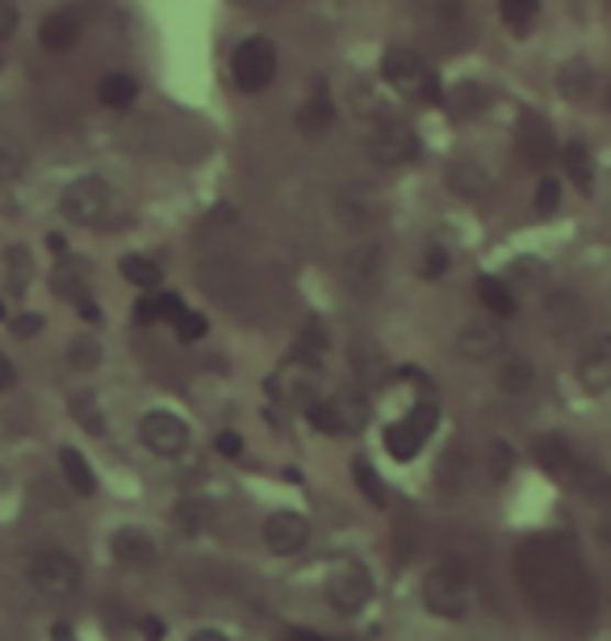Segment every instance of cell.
<instances>
[{"label": "cell", "mask_w": 611, "mask_h": 641, "mask_svg": "<svg viewBox=\"0 0 611 641\" xmlns=\"http://www.w3.org/2000/svg\"><path fill=\"white\" fill-rule=\"evenodd\" d=\"M377 273H381V247L360 244L348 256V281H356V286H373V281H377Z\"/></svg>", "instance_id": "4316f807"}, {"label": "cell", "mask_w": 611, "mask_h": 641, "mask_svg": "<svg viewBox=\"0 0 611 641\" xmlns=\"http://www.w3.org/2000/svg\"><path fill=\"white\" fill-rule=\"evenodd\" d=\"M173 328H176V335H180L185 344H197L201 335L210 332V323H205V314H197V310H185V314L176 319Z\"/></svg>", "instance_id": "74e56055"}, {"label": "cell", "mask_w": 611, "mask_h": 641, "mask_svg": "<svg viewBox=\"0 0 611 641\" xmlns=\"http://www.w3.org/2000/svg\"><path fill=\"white\" fill-rule=\"evenodd\" d=\"M557 206H562V180L541 177V185H536V214H553Z\"/></svg>", "instance_id": "f35d334b"}, {"label": "cell", "mask_w": 611, "mask_h": 641, "mask_svg": "<svg viewBox=\"0 0 611 641\" xmlns=\"http://www.w3.org/2000/svg\"><path fill=\"white\" fill-rule=\"evenodd\" d=\"M511 462H515L511 444H502V441L490 444V469H495V478H507V474H511Z\"/></svg>", "instance_id": "b9f144b4"}, {"label": "cell", "mask_w": 611, "mask_h": 641, "mask_svg": "<svg viewBox=\"0 0 611 641\" xmlns=\"http://www.w3.org/2000/svg\"><path fill=\"white\" fill-rule=\"evenodd\" d=\"M25 173V147L13 134H0V180H18Z\"/></svg>", "instance_id": "f546056e"}, {"label": "cell", "mask_w": 611, "mask_h": 641, "mask_svg": "<svg viewBox=\"0 0 611 641\" xmlns=\"http://www.w3.org/2000/svg\"><path fill=\"white\" fill-rule=\"evenodd\" d=\"M0 323H4V298H0Z\"/></svg>", "instance_id": "11a10c76"}, {"label": "cell", "mask_w": 611, "mask_h": 641, "mask_svg": "<svg viewBox=\"0 0 611 641\" xmlns=\"http://www.w3.org/2000/svg\"><path fill=\"white\" fill-rule=\"evenodd\" d=\"M76 307H80V319H85V323H101V307H97L92 298H80Z\"/></svg>", "instance_id": "c3c4849f"}, {"label": "cell", "mask_w": 611, "mask_h": 641, "mask_svg": "<svg viewBox=\"0 0 611 641\" xmlns=\"http://www.w3.org/2000/svg\"><path fill=\"white\" fill-rule=\"evenodd\" d=\"M352 474H356V487H360V495H369V504L386 508V487H381V474H377L365 457H356V462H352Z\"/></svg>", "instance_id": "1f68e13d"}, {"label": "cell", "mask_w": 611, "mask_h": 641, "mask_svg": "<svg viewBox=\"0 0 611 641\" xmlns=\"http://www.w3.org/2000/svg\"><path fill=\"white\" fill-rule=\"evenodd\" d=\"M219 453H222V457H240V453H243V436H240V432H222V436H219Z\"/></svg>", "instance_id": "bcb514c9"}, {"label": "cell", "mask_w": 611, "mask_h": 641, "mask_svg": "<svg viewBox=\"0 0 611 641\" xmlns=\"http://www.w3.org/2000/svg\"><path fill=\"white\" fill-rule=\"evenodd\" d=\"M143 633H147V641H159V638H164V625H159L155 617H147V620H143Z\"/></svg>", "instance_id": "681fc988"}, {"label": "cell", "mask_w": 611, "mask_h": 641, "mask_svg": "<svg viewBox=\"0 0 611 641\" xmlns=\"http://www.w3.org/2000/svg\"><path fill=\"white\" fill-rule=\"evenodd\" d=\"M240 4H247V9H273V4H281V0H240Z\"/></svg>", "instance_id": "db71d44e"}, {"label": "cell", "mask_w": 611, "mask_h": 641, "mask_svg": "<svg viewBox=\"0 0 611 641\" xmlns=\"http://www.w3.org/2000/svg\"><path fill=\"white\" fill-rule=\"evenodd\" d=\"M536 382V365L524 353H507L499 361V390L502 395H527Z\"/></svg>", "instance_id": "d6986e66"}, {"label": "cell", "mask_w": 611, "mask_h": 641, "mask_svg": "<svg viewBox=\"0 0 611 641\" xmlns=\"http://www.w3.org/2000/svg\"><path fill=\"white\" fill-rule=\"evenodd\" d=\"M469 604H474V587H469V575L453 566V562H444L436 571H427L423 578V608L440 620H460L469 612Z\"/></svg>", "instance_id": "7a4b0ae2"}, {"label": "cell", "mask_w": 611, "mask_h": 641, "mask_svg": "<svg viewBox=\"0 0 611 641\" xmlns=\"http://www.w3.org/2000/svg\"><path fill=\"white\" fill-rule=\"evenodd\" d=\"M436 423H440L436 402H419L407 420H398L386 428V436H381V441H386V453H390L393 462H415L419 449H423L427 436L436 432Z\"/></svg>", "instance_id": "ba28073f"}, {"label": "cell", "mask_w": 611, "mask_h": 641, "mask_svg": "<svg viewBox=\"0 0 611 641\" xmlns=\"http://www.w3.org/2000/svg\"><path fill=\"white\" fill-rule=\"evenodd\" d=\"M289 641H323V638H319L314 629H293V633H289Z\"/></svg>", "instance_id": "f5cc1de1"}, {"label": "cell", "mask_w": 611, "mask_h": 641, "mask_svg": "<svg viewBox=\"0 0 611 641\" xmlns=\"http://www.w3.org/2000/svg\"><path fill=\"white\" fill-rule=\"evenodd\" d=\"M515 139H520V155H524L532 168L548 164V155H553V126H548L541 113H524Z\"/></svg>", "instance_id": "4fadbf2b"}, {"label": "cell", "mask_w": 611, "mask_h": 641, "mask_svg": "<svg viewBox=\"0 0 611 641\" xmlns=\"http://www.w3.org/2000/svg\"><path fill=\"white\" fill-rule=\"evenodd\" d=\"M562 164H566V177L582 189V194H590L595 189V159H590V152H587V143H566L562 147Z\"/></svg>", "instance_id": "603a6c76"}, {"label": "cell", "mask_w": 611, "mask_h": 641, "mask_svg": "<svg viewBox=\"0 0 611 641\" xmlns=\"http://www.w3.org/2000/svg\"><path fill=\"white\" fill-rule=\"evenodd\" d=\"M499 13L507 30H515V34H527L532 22H536V13H541V0H499Z\"/></svg>", "instance_id": "83f0119b"}, {"label": "cell", "mask_w": 611, "mask_h": 641, "mask_svg": "<svg viewBox=\"0 0 611 641\" xmlns=\"http://www.w3.org/2000/svg\"><path fill=\"white\" fill-rule=\"evenodd\" d=\"M419 134L407 118H381L369 131V159L381 168H398V164H411L419 159Z\"/></svg>", "instance_id": "52a82bcc"}, {"label": "cell", "mask_w": 611, "mask_h": 641, "mask_svg": "<svg viewBox=\"0 0 611 641\" xmlns=\"http://www.w3.org/2000/svg\"><path fill=\"white\" fill-rule=\"evenodd\" d=\"M331 407H335V420H340V436L360 432V428L369 423V398L360 395V390H340V395H331Z\"/></svg>", "instance_id": "ac0fdd59"}, {"label": "cell", "mask_w": 611, "mask_h": 641, "mask_svg": "<svg viewBox=\"0 0 611 641\" xmlns=\"http://www.w3.org/2000/svg\"><path fill=\"white\" fill-rule=\"evenodd\" d=\"M381 80L390 85L398 97H411V101H444L440 92V76L423 64V55H415L411 46H390L381 55Z\"/></svg>", "instance_id": "6da1fadb"}, {"label": "cell", "mask_w": 611, "mask_h": 641, "mask_svg": "<svg viewBox=\"0 0 611 641\" xmlns=\"http://www.w3.org/2000/svg\"><path fill=\"white\" fill-rule=\"evenodd\" d=\"M113 206V189L105 177H80L71 180L59 198V214L76 226H97V222L110 214Z\"/></svg>", "instance_id": "8992f818"}, {"label": "cell", "mask_w": 611, "mask_h": 641, "mask_svg": "<svg viewBox=\"0 0 611 641\" xmlns=\"http://www.w3.org/2000/svg\"><path fill=\"white\" fill-rule=\"evenodd\" d=\"M13 382H18V369H13V361H9V356L0 353V390H9Z\"/></svg>", "instance_id": "7dc6e473"}, {"label": "cell", "mask_w": 611, "mask_h": 641, "mask_svg": "<svg viewBox=\"0 0 611 641\" xmlns=\"http://www.w3.org/2000/svg\"><path fill=\"white\" fill-rule=\"evenodd\" d=\"M38 43L46 46V51H55V55H64V51H71V46L80 43V18L76 13H51L43 25H38Z\"/></svg>", "instance_id": "e0dca14e"}, {"label": "cell", "mask_w": 611, "mask_h": 641, "mask_svg": "<svg viewBox=\"0 0 611 641\" xmlns=\"http://www.w3.org/2000/svg\"><path fill=\"white\" fill-rule=\"evenodd\" d=\"M331 122H335V106H331V97L323 85H314V92L306 97V106L298 110V131L306 139H319V134L331 131Z\"/></svg>", "instance_id": "2e32d148"}, {"label": "cell", "mask_w": 611, "mask_h": 641, "mask_svg": "<svg viewBox=\"0 0 611 641\" xmlns=\"http://www.w3.org/2000/svg\"><path fill=\"white\" fill-rule=\"evenodd\" d=\"M306 420L314 423L323 436H340V420H335V407H331V398H327V402H310V407H306Z\"/></svg>", "instance_id": "8d00e7d4"}, {"label": "cell", "mask_w": 611, "mask_h": 641, "mask_svg": "<svg viewBox=\"0 0 611 641\" xmlns=\"http://www.w3.org/2000/svg\"><path fill=\"white\" fill-rule=\"evenodd\" d=\"M306 541H310V520H306L302 511H273L268 520H264V545L273 553H302Z\"/></svg>", "instance_id": "30bf717a"}, {"label": "cell", "mask_w": 611, "mask_h": 641, "mask_svg": "<svg viewBox=\"0 0 611 641\" xmlns=\"http://www.w3.org/2000/svg\"><path fill=\"white\" fill-rule=\"evenodd\" d=\"M352 356H356V369H360L365 377H381V353H377L373 344H365V340H360Z\"/></svg>", "instance_id": "ab89813d"}, {"label": "cell", "mask_w": 611, "mask_h": 641, "mask_svg": "<svg viewBox=\"0 0 611 641\" xmlns=\"http://www.w3.org/2000/svg\"><path fill=\"white\" fill-rule=\"evenodd\" d=\"M590 76H595V71H590L587 59H569V64L557 71V92H562L566 101H582L590 92Z\"/></svg>", "instance_id": "484cf974"}, {"label": "cell", "mask_w": 611, "mask_h": 641, "mask_svg": "<svg viewBox=\"0 0 611 641\" xmlns=\"http://www.w3.org/2000/svg\"><path fill=\"white\" fill-rule=\"evenodd\" d=\"M189 641H231V638H226V633H219V629H197Z\"/></svg>", "instance_id": "816d5d0a"}, {"label": "cell", "mask_w": 611, "mask_h": 641, "mask_svg": "<svg viewBox=\"0 0 611 641\" xmlns=\"http://www.w3.org/2000/svg\"><path fill=\"white\" fill-rule=\"evenodd\" d=\"M43 332V314H34V310H25L22 319H13V335H38Z\"/></svg>", "instance_id": "f6af8a7d"}, {"label": "cell", "mask_w": 611, "mask_h": 641, "mask_svg": "<svg viewBox=\"0 0 611 641\" xmlns=\"http://www.w3.org/2000/svg\"><path fill=\"white\" fill-rule=\"evenodd\" d=\"M478 298H481V307H486V314H495V319H511V314H515V294L502 286L499 277H481Z\"/></svg>", "instance_id": "cb8c5ba5"}, {"label": "cell", "mask_w": 611, "mask_h": 641, "mask_svg": "<svg viewBox=\"0 0 611 641\" xmlns=\"http://www.w3.org/2000/svg\"><path fill=\"white\" fill-rule=\"evenodd\" d=\"M67 365H71V369H80V374L97 369V365H101V344H97V340H88V335L71 340V349H67Z\"/></svg>", "instance_id": "836d02e7"}, {"label": "cell", "mask_w": 611, "mask_h": 641, "mask_svg": "<svg viewBox=\"0 0 611 641\" xmlns=\"http://www.w3.org/2000/svg\"><path fill=\"white\" fill-rule=\"evenodd\" d=\"M25 578H30V587H34L38 596L64 599V596H76V592H80L85 571H80V562L67 550H43L30 557Z\"/></svg>", "instance_id": "3957f363"}, {"label": "cell", "mask_w": 611, "mask_h": 641, "mask_svg": "<svg viewBox=\"0 0 611 641\" xmlns=\"http://www.w3.org/2000/svg\"><path fill=\"white\" fill-rule=\"evenodd\" d=\"M71 407H76V416H80V423H85L88 432H105V420H101V407H92L88 398H76Z\"/></svg>", "instance_id": "7bdbcfd3"}, {"label": "cell", "mask_w": 611, "mask_h": 641, "mask_svg": "<svg viewBox=\"0 0 611 641\" xmlns=\"http://www.w3.org/2000/svg\"><path fill=\"white\" fill-rule=\"evenodd\" d=\"M502 349H507V340H502V328L495 323V319L465 323V328L457 332V353L465 356V361H474V365H481V361H495Z\"/></svg>", "instance_id": "8fae6325"}, {"label": "cell", "mask_w": 611, "mask_h": 641, "mask_svg": "<svg viewBox=\"0 0 611 641\" xmlns=\"http://www.w3.org/2000/svg\"><path fill=\"white\" fill-rule=\"evenodd\" d=\"M4 273H9V289L13 294H22L30 286V273H34V261H30V247L25 244H13L4 252Z\"/></svg>", "instance_id": "f1b7e54d"}, {"label": "cell", "mask_w": 611, "mask_h": 641, "mask_svg": "<svg viewBox=\"0 0 611 641\" xmlns=\"http://www.w3.org/2000/svg\"><path fill=\"white\" fill-rule=\"evenodd\" d=\"M486 101H490V92L481 89L478 80H465V85L453 92V110H457L460 118H478V113L486 110Z\"/></svg>", "instance_id": "4dcf8cb0"}, {"label": "cell", "mask_w": 611, "mask_h": 641, "mask_svg": "<svg viewBox=\"0 0 611 641\" xmlns=\"http://www.w3.org/2000/svg\"><path fill=\"white\" fill-rule=\"evenodd\" d=\"M51 641H80V638H76L71 625H55V629H51Z\"/></svg>", "instance_id": "f907efd6"}, {"label": "cell", "mask_w": 611, "mask_h": 641, "mask_svg": "<svg viewBox=\"0 0 611 641\" xmlns=\"http://www.w3.org/2000/svg\"><path fill=\"white\" fill-rule=\"evenodd\" d=\"M138 436L164 462H176V457L189 453V423L180 420L176 411H147L143 423H138Z\"/></svg>", "instance_id": "9c48e42d"}, {"label": "cell", "mask_w": 611, "mask_h": 641, "mask_svg": "<svg viewBox=\"0 0 611 641\" xmlns=\"http://www.w3.org/2000/svg\"><path fill=\"white\" fill-rule=\"evenodd\" d=\"M231 80L240 92H264L277 80V46L268 38H247L231 55Z\"/></svg>", "instance_id": "5b68a950"}, {"label": "cell", "mask_w": 611, "mask_h": 641, "mask_svg": "<svg viewBox=\"0 0 611 641\" xmlns=\"http://www.w3.org/2000/svg\"><path fill=\"white\" fill-rule=\"evenodd\" d=\"M134 97H138V80H134L131 71H110V76H101V85H97V101H101L105 110H131Z\"/></svg>", "instance_id": "ffe728a7"}, {"label": "cell", "mask_w": 611, "mask_h": 641, "mask_svg": "<svg viewBox=\"0 0 611 641\" xmlns=\"http://www.w3.org/2000/svg\"><path fill=\"white\" fill-rule=\"evenodd\" d=\"M377 214V201H373L369 189H360V185H348V189H340L335 194V219L340 226H348V231H365Z\"/></svg>", "instance_id": "5bb4252c"}, {"label": "cell", "mask_w": 611, "mask_h": 641, "mask_svg": "<svg viewBox=\"0 0 611 641\" xmlns=\"http://www.w3.org/2000/svg\"><path fill=\"white\" fill-rule=\"evenodd\" d=\"M113 557H118L122 566H131V571H138V566H152V562H155L152 532H143V529H118V532H113Z\"/></svg>", "instance_id": "9a60e30c"}, {"label": "cell", "mask_w": 611, "mask_h": 641, "mask_svg": "<svg viewBox=\"0 0 611 641\" xmlns=\"http://www.w3.org/2000/svg\"><path fill=\"white\" fill-rule=\"evenodd\" d=\"M323 349H327V335H323V328L310 319V323H306V332L298 335V361H319Z\"/></svg>", "instance_id": "e575fe53"}, {"label": "cell", "mask_w": 611, "mask_h": 641, "mask_svg": "<svg viewBox=\"0 0 611 641\" xmlns=\"http://www.w3.org/2000/svg\"><path fill=\"white\" fill-rule=\"evenodd\" d=\"M118 273L138 289H159V281H164V268H159V261H152V256H122Z\"/></svg>", "instance_id": "d4e9b609"}, {"label": "cell", "mask_w": 611, "mask_h": 641, "mask_svg": "<svg viewBox=\"0 0 611 641\" xmlns=\"http://www.w3.org/2000/svg\"><path fill=\"white\" fill-rule=\"evenodd\" d=\"M608 110H611V89H608Z\"/></svg>", "instance_id": "9f6ffc18"}, {"label": "cell", "mask_w": 611, "mask_h": 641, "mask_svg": "<svg viewBox=\"0 0 611 641\" xmlns=\"http://www.w3.org/2000/svg\"><path fill=\"white\" fill-rule=\"evenodd\" d=\"M22 22V13H18V4L13 0H0V43L4 38H13V30Z\"/></svg>", "instance_id": "ee69618b"}, {"label": "cell", "mask_w": 611, "mask_h": 641, "mask_svg": "<svg viewBox=\"0 0 611 641\" xmlns=\"http://www.w3.org/2000/svg\"><path fill=\"white\" fill-rule=\"evenodd\" d=\"M59 469H64V483L76 495H97V474H92V465L85 462V453L80 449H59Z\"/></svg>", "instance_id": "44dd1931"}, {"label": "cell", "mask_w": 611, "mask_h": 641, "mask_svg": "<svg viewBox=\"0 0 611 641\" xmlns=\"http://www.w3.org/2000/svg\"><path fill=\"white\" fill-rule=\"evenodd\" d=\"M448 185H453V194H460V198H478L481 189H486V173L474 168V164H457L448 173Z\"/></svg>", "instance_id": "d6a6232c"}, {"label": "cell", "mask_w": 611, "mask_h": 641, "mask_svg": "<svg viewBox=\"0 0 611 641\" xmlns=\"http://www.w3.org/2000/svg\"><path fill=\"white\" fill-rule=\"evenodd\" d=\"M460 483H465V462H460V449L453 444V449L440 457V487L453 490V487H460Z\"/></svg>", "instance_id": "d590c367"}, {"label": "cell", "mask_w": 611, "mask_h": 641, "mask_svg": "<svg viewBox=\"0 0 611 641\" xmlns=\"http://www.w3.org/2000/svg\"><path fill=\"white\" fill-rule=\"evenodd\" d=\"M327 599L335 612H344V617H356V612H365L373 604V575L365 562H356V557H344V562H335L327 571Z\"/></svg>", "instance_id": "277c9868"}, {"label": "cell", "mask_w": 611, "mask_h": 641, "mask_svg": "<svg viewBox=\"0 0 611 641\" xmlns=\"http://www.w3.org/2000/svg\"><path fill=\"white\" fill-rule=\"evenodd\" d=\"M532 453H536V465L548 469V474H566L574 469V453H569V441L566 436H557V432H548L541 441L532 444Z\"/></svg>", "instance_id": "7402d4cb"}, {"label": "cell", "mask_w": 611, "mask_h": 641, "mask_svg": "<svg viewBox=\"0 0 611 641\" xmlns=\"http://www.w3.org/2000/svg\"><path fill=\"white\" fill-rule=\"evenodd\" d=\"M444 273H448V252L432 244L427 247V256H423V277H427V281H440Z\"/></svg>", "instance_id": "60d3db41"}, {"label": "cell", "mask_w": 611, "mask_h": 641, "mask_svg": "<svg viewBox=\"0 0 611 641\" xmlns=\"http://www.w3.org/2000/svg\"><path fill=\"white\" fill-rule=\"evenodd\" d=\"M578 386L587 395H608L611 390V335H595L587 353L578 356Z\"/></svg>", "instance_id": "7c38bea8"}]
</instances>
